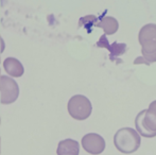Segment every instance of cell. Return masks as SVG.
<instances>
[{
    "mask_svg": "<svg viewBox=\"0 0 156 155\" xmlns=\"http://www.w3.org/2000/svg\"><path fill=\"white\" fill-rule=\"evenodd\" d=\"M3 68L11 78H19L25 72L23 64L16 58H6L3 61Z\"/></svg>",
    "mask_w": 156,
    "mask_h": 155,
    "instance_id": "6",
    "label": "cell"
},
{
    "mask_svg": "<svg viewBox=\"0 0 156 155\" xmlns=\"http://www.w3.org/2000/svg\"><path fill=\"white\" fill-rule=\"evenodd\" d=\"M82 147L87 153L98 155L105 150V140L101 135L88 133L82 138Z\"/></svg>",
    "mask_w": 156,
    "mask_h": 155,
    "instance_id": "5",
    "label": "cell"
},
{
    "mask_svg": "<svg viewBox=\"0 0 156 155\" xmlns=\"http://www.w3.org/2000/svg\"><path fill=\"white\" fill-rule=\"evenodd\" d=\"M68 113L73 119L76 120H85L91 114L93 105L91 102L86 96L83 95H74L68 101L67 104Z\"/></svg>",
    "mask_w": 156,
    "mask_h": 155,
    "instance_id": "2",
    "label": "cell"
},
{
    "mask_svg": "<svg viewBox=\"0 0 156 155\" xmlns=\"http://www.w3.org/2000/svg\"><path fill=\"white\" fill-rule=\"evenodd\" d=\"M144 114H146V110L139 112L137 116H136V118H135L136 131H137V133L140 135V136H144V137H146V138H152V137H155L156 135L151 132H149V131L146 129V126H144Z\"/></svg>",
    "mask_w": 156,
    "mask_h": 155,
    "instance_id": "11",
    "label": "cell"
},
{
    "mask_svg": "<svg viewBox=\"0 0 156 155\" xmlns=\"http://www.w3.org/2000/svg\"><path fill=\"white\" fill-rule=\"evenodd\" d=\"M94 27L101 28L104 31V35H113L119 29V23L117 21V19L114 18L112 16H105L101 19L100 21L94 25Z\"/></svg>",
    "mask_w": 156,
    "mask_h": 155,
    "instance_id": "9",
    "label": "cell"
},
{
    "mask_svg": "<svg viewBox=\"0 0 156 155\" xmlns=\"http://www.w3.org/2000/svg\"><path fill=\"white\" fill-rule=\"evenodd\" d=\"M4 49H5V43H4L2 36L0 35V62H1V53L4 51Z\"/></svg>",
    "mask_w": 156,
    "mask_h": 155,
    "instance_id": "13",
    "label": "cell"
},
{
    "mask_svg": "<svg viewBox=\"0 0 156 155\" xmlns=\"http://www.w3.org/2000/svg\"><path fill=\"white\" fill-rule=\"evenodd\" d=\"M138 41L141 45V53H152L156 51V25L148 23L140 29Z\"/></svg>",
    "mask_w": 156,
    "mask_h": 155,
    "instance_id": "4",
    "label": "cell"
},
{
    "mask_svg": "<svg viewBox=\"0 0 156 155\" xmlns=\"http://www.w3.org/2000/svg\"><path fill=\"white\" fill-rule=\"evenodd\" d=\"M0 143H1V138H0ZM0 153H1V146H0Z\"/></svg>",
    "mask_w": 156,
    "mask_h": 155,
    "instance_id": "15",
    "label": "cell"
},
{
    "mask_svg": "<svg viewBox=\"0 0 156 155\" xmlns=\"http://www.w3.org/2000/svg\"><path fill=\"white\" fill-rule=\"evenodd\" d=\"M0 89H1V70H0Z\"/></svg>",
    "mask_w": 156,
    "mask_h": 155,
    "instance_id": "14",
    "label": "cell"
},
{
    "mask_svg": "<svg viewBox=\"0 0 156 155\" xmlns=\"http://www.w3.org/2000/svg\"><path fill=\"white\" fill-rule=\"evenodd\" d=\"M19 96L18 83L9 76H1V89H0V103L11 104L17 100Z\"/></svg>",
    "mask_w": 156,
    "mask_h": 155,
    "instance_id": "3",
    "label": "cell"
},
{
    "mask_svg": "<svg viewBox=\"0 0 156 155\" xmlns=\"http://www.w3.org/2000/svg\"><path fill=\"white\" fill-rule=\"evenodd\" d=\"M58 155H79L80 154V145L73 139H65L58 143Z\"/></svg>",
    "mask_w": 156,
    "mask_h": 155,
    "instance_id": "7",
    "label": "cell"
},
{
    "mask_svg": "<svg viewBox=\"0 0 156 155\" xmlns=\"http://www.w3.org/2000/svg\"><path fill=\"white\" fill-rule=\"evenodd\" d=\"M83 20L80 19V27H85L87 30H88V25H90V28L91 26H94V21L98 20L96 16H86V17H83Z\"/></svg>",
    "mask_w": 156,
    "mask_h": 155,
    "instance_id": "12",
    "label": "cell"
},
{
    "mask_svg": "<svg viewBox=\"0 0 156 155\" xmlns=\"http://www.w3.org/2000/svg\"><path fill=\"white\" fill-rule=\"evenodd\" d=\"M141 137L137 131L132 128H122L116 132L114 136V145L116 149L124 154L136 152L140 147Z\"/></svg>",
    "mask_w": 156,
    "mask_h": 155,
    "instance_id": "1",
    "label": "cell"
},
{
    "mask_svg": "<svg viewBox=\"0 0 156 155\" xmlns=\"http://www.w3.org/2000/svg\"><path fill=\"white\" fill-rule=\"evenodd\" d=\"M97 46L98 47H101V48H106L111 51V60L114 61L115 60V56H118V55H121L125 52V47L126 45L125 44H118V43H114L112 45H109L108 41H107L106 36L105 35H102L99 39V41L97 43Z\"/></svg>",
    "mask_w": 156,
    "mask_h": 155,
    "instance_id": "8",
    "label": "cell"
},
{
    "mask_svg": "<svg viewBox=\"0 0 156 155\" xmlns=\"http://www.w3.org/2000/svg\"><path fill=\"white\" fill-rule=\"evenodd\" d=\"M144 124L149 132L156 135V100L151 102L144 116Z\"/></svg>",
    "mask_w": 156,
    "mask_h": 155,
    "instance_id": "10",
    "label": "cell"
}]
</instances>
